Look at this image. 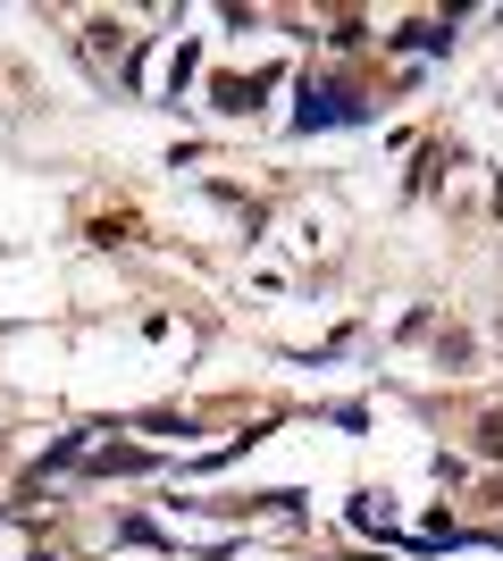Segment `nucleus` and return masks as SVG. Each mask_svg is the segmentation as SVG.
Masks as SVG:
<instances>
[{
  "instance_id": "obj_1",
  "label": "nucleus",
  "mask_w": 503,
  "mask_h": 561,
  "mask_svg": "<svg viewBox=\"0 0 503 561\" xmlns=\"http://www.w3.org/2000/svg\"><path fill=\"white\" fill-rule=\"evenodd\" d=\"M353 117H361V101L335 93V84H311V93H302V126H353Z\"/></svg>"
},
{
  "instance_id": "obj_2",
  "label": "nucleus",
  "mask_w": 503,
  "mask_h": 561,
  "mask_svg": "<svg viewBox=\"0 0 503 561\" xmlns=\"http://www.w3.org/2000/svg\"><path fill=\"white\" fill-rule=\"evenodd\" d=\"M218 101H227V110H252V101H261V76H252V84H243V76H227V84H218Z\"/></svg>"
},
{
  "instance_id": "obj_3",
  "label": "nucleus",
  "mask_w": 503,
  "mask_h": 561,
  "mask_svg": "<svg viewBox=\"0 0 503 561\" xmlns=\"http://www.w3.org/2000/svg\"><path fill=\"white\" fill-rule=\"evenodd\" d=\"M479 445H487V453H503V411L487 420V436H479Z\"/></svg>"
}]
</instances>
